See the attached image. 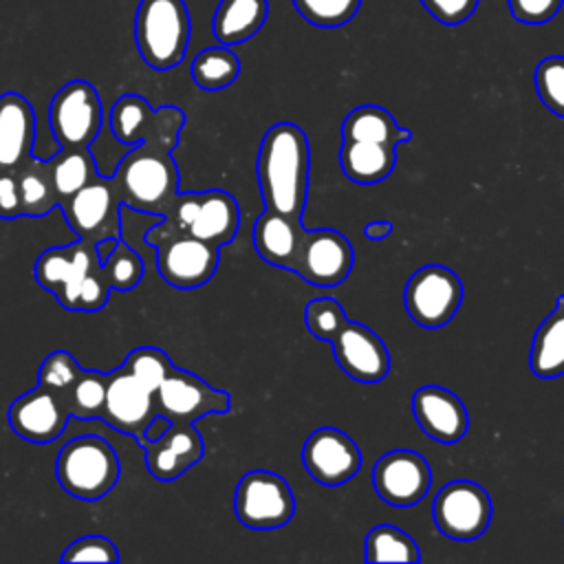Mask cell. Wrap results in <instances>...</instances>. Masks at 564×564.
<instances>
[{"mask_svg":"<svg viewBox=\"0 0 564 564\" xmlns=\"http://www.w3.org/2000/svg\"><path fill=\"white\" fill-rule=\"evenodd\" d=\"M189 73L200 90H223L238 79L240 59L225 44L209 46L194 57Z\"/></svg>","mask_w":564,"mask_h":564,"instance_id":"cell-31","label":"cell"},{"mask_svg":"<svg viewBox=\"0 0 564 564\" xmlns=\"http://www.w3.org/2000/svg\"><path fill=\"white\" fill-rule=\"evenodd\" d=\"M564 0H509V9L518 22L544 24L557 15Z\"/></svg>","mask_w":564,"mask_h":564,"instance_id":"cell-41","label":"cell"},{"mask_svg":"<svg viewBox=\"0 0 564 564\" xmlns=\"http://www.w3.org/2000/svg\"><path fill=\"white\" fill-rule=\"evenodd\" d=\"M62 562H106V564H117L119 562V551L115 542L106 535H84L70 542L64 553Z\"/></svg>","mask_w":564,"mask_h":564,"instance_id":"cell-40","label":"cell"},{"mask_svg":"<svg viewBox=\"0 0 564 564\" xmlns=\"http://www.w3.org/2000/svg\"><path fill=\"white\" fill-rule=\"evenodd\" d=\"M18 192L22 216L29 218H42L62 203L48 170V161L33 154L18 167Z\"/></svg>","mask_w":564,"mask_h":564,"instance_id":"cell-28","label":"cell"},{"mask_svg":"<svg viewBox=\"0 0 564 564\" xmlns=\"http://www.w3.org/2000/svg\"><path fill=\"white\" fill-rule=\"evenodd\" d=\"M106 386H108V372L101 370H82L77 381L66 394V405L73 419L88 421V419H101L104 401H106Z\"/></svg>","mask_w":564,"mask_h":564,"instance_id":"cell-33","label":"cell"},{"mask_svg":"<svg viewBox=\"0 0 564 564\" xmlns=\"http://www.w3.org/2000/svg\"><path fill=\"white\" fill-rule=\"evenodd\" d=\"M304 231L306 229L302 227V218L264 207L251 231L253 249L267 264L293 271Z\"/></svg>","mask_w":564,"mask_h":564,"instance_id":"cell-23","label":"cell"},{"mask_svg":"<svg viewBox=\"0 0 564 564\" xmlns=\"http://www.w3.org/2000/svg\"><path fill=\"white\" fill-rule=\"evenodd\" d=\"M33 278L66 311H101L112 293L101 267L99 245L82 238L42 251L33 264Z\"/></svg>","mask_w":564,"mask_h":564,"instance_id":"cell-2","label":"cell"},{"mask_svg":"<svg viewBox=\"0 0 564 564\" xmlns=\"http://www.w3.org/2000/svg\"><path fill=\"white\" fill-rule=\"evenodd\" d=\"M68 227L82 240L104 242L121 238V200L112 178L99 176L59 203Z\"/></svg>","mask_w":564,"mask_h":564,"instance_id":"cell-11","label":"cell"},{"mask_svg":"<svg viewBox=\"0 0 564 564\" xmlns=\"http://www.w3.org/2000/svg\"><path fill=\"white\" fill-rule=\"evenodd\" d=\"M533 84L540 101L557 117H564V55L544 57L535 66Z\"/></svg>","mask_w":564,"mask_h":564,"instance_id":"cell-36","label":"cell"},{"mask_svg":"<svg viewBox=\"0 0 564 564\" xmlns=\"http://www.w3.org/2000/svg\"><path fill=\"white\" fill-rule=\"evenodd\" d=\"M348 322L344 306L333 297H315L304 306V324L313 337L328 341Z\"/></svg>","mask_w":564,"mask_h":564,"instance_id":"cell-38","label":"cell"},{"mask_svg":"<svg viewBox=\"0 0 564 564\" xmlns=\"http://www.w3.org/2000/svg\"><path fill=\"white\" fill-rule=\"evenodd\" d=\"M240 227V207L225 189L185 192L174 198L172 207L156 225L145 231V242L154 247L172 234H189L216 247L234 240Z\"/></svg>","mask_w":564,"mask_h":564,"instance_id":"cell-4","label":"cell"},{"mask_svg":"<svg viewBox=\"0 0 564 564\" xmlns=\"http://www.w3.org/2000/svg\"><path fill=\"white\" fill-rule=\"evenodd\" d=\"M302 465L308 476L326 487H337L357 476L361 449L337 427H319L304 441Z\"/></svg>","mask_w":564,"mask_h":564,"instance_id":"cell-18","label":"cell"},{"mask_svg":"<svg viewBox=\"0 0 564 564\" xmlns=\"http://www.w3.org/2000/svg\"><path fill=\"white\" fill-rule=\"evenodd\" d=\"M311 148L302 128L273 123L258 150V185L267 209L302 218L308 192Z\"/></svg>","mask_w":564,"mask_h":564,"instance_id":"cell-1","label":"cell"},{"mask_svg":"<svg viewBox=\"0 0 564 564\" xmlns=\"http://www.w3.org/2000/svg\"><path fill=\"white\" fill-rule=\"evenodd\" d=\"M9 427L24 441L35 445L53 443L68 425L70 412L66 399L48 388L35 386L33 390L13 399L7 410Z\"/></svg>","mask_w":564,"mask_h":564,"instance_id":"cell-19","label":"cell"},{"mask_svg":"<svg viewBox=\"0 0 564 564\" xmlns=\"http://www.w3.org/2000/svg\"><path fill=\"white\" fill-rule=\"evenodd\" d=\"M529 366L540 379L564 375V295L557 297L553 311L538 326L531 341Z\"/></svg>","mask_w":564,"mask_h":564,"instance_id":"cell-27","label":"cell"},{"mask_svg":"<svg viewBox=\"0 0 564 564\" xmlns=\"http://www.w3.org/2000/svg\"><path fill=\"white\" fill-rule=\"evenodd\" d=\"M152 249L156 251L159 275L170 286L181 291H192L207 284L220 260V247L189 234L165 236Z\"/></svg>","mask_w":564,"mask_h":564,"instance_id":"cell-14","label":"cell"},{"mask_svg":"<svg viewBox=\"0 0 564 564\" xmlns=\"http://www.w3.org/2000/svg\"><path fill=\"white\" fill-rule=\"evenodd\" d=\"M154 412L167 421L194 423L207 414H225L231 408V397L225 390L212 388L205 379L172 366L167 377L152 394Z\"/></svg>","mask_w":564,"mask_h":564,"instance_id":"cell-13","label":"cell"},{"mask_svg":"<svg viewBox=\"0 0 564 564\" xmlns=\"http://www.w3.org/2000/svg\"><path fill=\"white\" fill-rule=\"evenodd\" d=\"M110 178L121 207L141 214L161 218L178 196V167L172 152L150 143L132 145Z\"/></svg>","mask_w":564,"mask_h":564,"instance_id":"cell-3","label":"cell"},{"mask_svg":"<svg viewBox=\"0 0 564 564\" xmlns=\"http://www.w3.org/2000/svg\"><path fill=\"white\" fill-rule=\"evenodd\" d=\"M410 319L423 328H441L454 319L463 302L460 278L443 264L416 269L403 293Z\"/></svg>","mask_w":564,"mask_h":564,"instance_id":"cell-10","label":"cell"},{"mask_svg":"<svg viewBox=\"0 0 564 564\" xmlns=\"http://www.w3.org/2000/svg\"><path fill=\"white\" fill-rule=\"evenodd\" d=\"M48 170L62 200L99 178L90 148H59V152L48 159Z\"/></svg>","mask_w":564,"mask_h":564,"instance_id":"cell-29","label":"cell"},{"mask_svg":"<svg viewBox=\"0 0 564 564\" xmlns=\"http://www.w3.org/2000/svg\"><path fill=\"white\" fill-rule=\"evenodd\" d=\"M397 130H399V123L386 108L366 104L346 115L341 123V139L388 143L397 148Z\"/></svg>","mask_w":564,"mask_h":564,"instance_id":"cell-30","label":"cell"},{"mask_svg":"<svg viewBox=\"0 0 564 564\" xmlns=\"http://www.w3.org/2000/svg\"><path fill=\"white\" fill-rule=\"evenodd\" d=\"M432 485L427 460L414 449H392L372 467V487L377 496L392 507H412L421 502Z\"/></svg>","mask_w":564,"mask_h":564,"instance_id":"cell-17","label":"cell"},{"mask_svg":"<svg viewBox=\"0 0 564 564\" xmlns=\"http://www.w3.org/2000/svg\"><path fill=\"white\" fill-rule=\"evenodd\" d=\"M412 414L419 427L443 445L458 443L469 427L465 403L443 386H421L412 394Z\"/></svg>","mask_w":564,"mask_h":564,"instance_id":"cell-22","label":"cell"},{"mask_svg":"<svg viewBox=\"0 0 564 564\" xmlns=\"http://www.w3.org/2000/svg\"><path fill=\"white\" fill-rule=\"evenodd\" d=\"M22 216L20 192H18V170L0 167V218L15 220Z\"/></svg>","mask_w":564,"mask_h":564,"instance_id":"cell-43","label":"cell"},{"mask_svg":"<svg viewBox=\"0 0 564 564\" xmlns=\"http://www.w3.org/2000/svg\"><path fill=\"white\" fill-rule=\"evenodd\" d=\"M35 143V112L20 93L0 95V167L18 170Z\"/></svg>","mask_w":564,"mask_h":564,"instance_id":"cell-24","label":"cell"},{"mask_svg":"<svg viewBox=\"0 0 564 564\" xmlns=\"http://www.w3.org/2000/svg\"><path fill=\"white\" fill-rule=\"evenodd\" d=\"M293 4L313 26L339 29L357 15L361 0H293Z\"/></svg>","mask_w":564,"mask_h":564,"instance_id":"cell-35","label":"cell"},{"mask_svg":"<svg viewBox=\"0 0 564 564\" xmlns=\"http://www.w3.org/2000/svg\"><path fill=\"white\" fill-rule=\"evenodd\" d=\"M397 163V148L372 141H341L339 165L346 178L359 185H375L390 176Z\"/></svg>","mask_w":564,"mask_h":564,"instance_id":"cell-25","label":"cell"},{"mask_svg":"<svg viewBox=\"0 0 564 564\" xmlns=\"http://www.w3.org/2000/svg\"><path fill=\"white\" fill-rule=\"evenodd\" d=\"M82 370L84 368L77 364V359L68 350H53L46 355V359L37 370V386L48 388L66 399L68 390L73 388Z\"/></svg>","mask_w":564,"mask_h":564,"instance_id":"cell-37","label":"cell"},{"mask_svg":"<svg viewBox=\"0 0 564 564\" xmlns=\"http://www.w3.org/2000/svg\"><path fill=\"white\" fill-rule=\"evenodd\" d=\"M234 513L247 529L273 531L293 518L295 496L280 474L251 469L236 485Z\"/></svg>","mask_w":564,"mask_h":564,"instance_id":"cell-8","label":"cell"},{"mask_svg":"<svg viewBox=\"0 0 564 564\" xmlns=\"http://www.w3.org/2000/svg\"><path fill=\"white\" fill-rule=\"evenodd\" d=\"M410 141H412V132L408 128L399 126V130H397V145H403V143H410Z\"/></svg>","mask_w":564,"mask_h":564,"instance_id":"cell-45","label":"cell"},{"mask_svg":"<svg viewBox=\"0 0 564 564\" xmlns=\"http://www.w3.org/2000/svg\"><path fill=\"white\" fill-rule=\"evenodd\" d=\"M121 474V463L115 447L97 436L82 434L62 445L55 458V476L59 487L84 502H95L108 496Z\"/></svg>","mask_w":564,"mask_h":564,"instance_id":"cell-5","label":"cell"},{"mask_svg":"<svg viewBox=\"0 0 564 564\" xmlns=\"http://www.w3.org/2000/svg\"><path fill=\"white\" fill-rule=\"evenodd\" d=\"M101 267L112 291H132L145 273L141 256L123 238L108 247V253L101 256Z\"/></svg>","mask_w":564,"mask_h":564,"instance_id":"cell-34","label":"cell"},{"mask_svg":"<svg viewBox=\"0 0 564 564\" xmlns=\"http://www.w3.org/2000/svg\"><path fill=\"white\" fill-rule=\"evenodd\" d=\"M364 555L368 562H421L414 538L392 524H377L368 531Z\"/></svg>","mask_w":564,"mask_h":564,"instance_id":"cell-32","label":"cell"},{"mask_svg":"<svg viewBox=\"0 0 564 564\" xmlns=\"http://www.w3.org/2000/svg\"><path fill=\"white\" fill-rule=\"evenodd\" d=\"M189 11L183 0H141L134 13V42L141 59L154 70H170L189 44Z\"/></svg>","mask_w":564,"mask_h":564,"instance_id":"cell-6","label":"cell"},{"mask_svg":"<svg viewBox=\"0 0 564 564\" xmlns=\"http://www.w3.org/2000/svg\"><path fill=\"white\" fill-rule=\"evenodd\" d=\"M425 11L441 24H460L478 7V0H421Z\"/></svg>","mask_w":564,"mask_h":564,"instance_id":"cell-42","label":"cell"},{"mask_svg":"<svg viewBox=\"0 0 564 564\" xmlns=\"http://www.w3.org/2000/svg\"><path fill=\"white\" fill-rule=\"evenodd\" d=\"M350 240L335 229H306L293 271L313 286H337L352 269Z\"/></svg>","mask_w":564,"mask_h":564,"instance_id":"cell-16","label":"cell"},{"mask_svg":"<svg viewBox=\"0 0 564 564\" xmlns=\"http://www.w3.org/2000/svg\"><path fill=\"white\" fill-rule=\"evenodd\" d=\"M269 15L267 0H220L212 20L218 44L234 46L253 37Z\"/></svg>","mask_w":564,"mask_h":564,"instance_id":"cell-26","label":"cell"},{"mask_svg":"<svg viewBox=\"0 0 564 564\" xmlns=\"http://www.w3.org/2000/svg\"><path fill=\"white\" fill-rule=\"evenodd\" d=\"M337 366L355 381L377 383L390 372V355L381 337L364 324L346 322L330 339Z\"/></svg>","mask_w":564,"mask_h":564,"instance_id":"cell-21","label":"cell"},{"mask_svg":"<svg viewBox=\"0 0 564 564\" xmlns=\"http://www.w3.org/2000/svg\"><path fill=\"white\" fill-rule=\"evenodd\" d=\"M104 126V106L93 84L70 79L48 104V128L59 148H90Z\"/></svg>","mask_w":564,"mask_h":564,"instance_id":"cell-9","label":"cell"},{"mask_svg":"<svg viewBox=\"0 0 564 564\" xmlns=\"http://www.w3.org/2000/svg\"><path fill=\"white\" fill-rule=\"evenodd\" d=\"M390 231H392V223L390 220H372V223H368L364 227V234L370 240H383V238L390 236Z\"/></svg>","mask_w":564,"mask_h":564,"instance_id":"cell-44","label":"cell"},{"mask_svg":"<svg viewBox=\"0 0 564 564\" xmlns=\"http://www.w3.org/2000/svg\"><path fill=\"white\" fill-rule=\"evenodd\" d=\"M152 394L154 390H150L126 368V364H121L117 370L108 372L101 421L141 443L145 427L156 416Z\"/></svg>","mask_w":564,"mask_h":564,"instance_id":"cell-15","label":"cell"},{"mask_svg":"<svg viewBox=\"0 0 564 564\" xmlns=\"http://www.w3.org/2000/svg\"><path fill=\"white\" fill-rule=\"evenodd\" d=\"M126 368L139 377L150 390H156L159 383L167 377V372L172 370V361L170 357L156 348V346H141L134 348L128 357H126Z\"/></svg>","mask_w":564,"mask_h":564,"instance_id":"cell-39","label":"cell"},{"mask_svg":"<svg viewBox=\"0 0 564 564\" xmlns=\"http://www.w3.org/2000/svg\"><path fill=\"white\" fill-rule=\"evenodd\" d=\"M145 467L154 480L170 482L181 478L205 456V443L194 423L170 421V425L152 441L141 443Z\"/></svg>","mask_w":564,"mask_h":564,"instance_id":"cell-20","label":"cell"},{"mask_svg":"<svg viewBox=\"0 0 564 564\" xmlns=\"http://www.w3.org/2000/svg\"><path fill=\"white\" fill-rule=\"evenodd\" d=\"M112 137L123 145L150 143L163 150H174L185 126V112L178 106L152 108L141 95H121L110 108Z\"/></svg>","mask_w":564,"mask_h":564,"instance_id":"cell-7","label":"cell"},{"mask_svg":"<svg viewBox=\"0 0 564 564\" xmlns=\"http://www.w3.org/2000/svg\"><path fill=\"white\" fill-rule=\"evenodd\" d=\"M491 498L471 480H452L438 489L432 505L436 529L460 542L480 538L491 522Z\"/></svg>","mask_w":564,"mask_h":564,"instance_id":"cell-12","label":"cell"}]
</instances>
